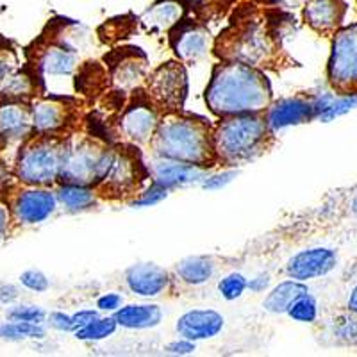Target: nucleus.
<instances>
[{"mask_svg": "<svg viewBox=\"0 0 357 357\" xmlns=\"http://www.w3.org/2000/svg\"><path fill=\"white\" fill-rule=\"evenodd\" d=\"M184 15V6L178 0H159L143 15V22L149 29L154 31H167L181 22Z\"/></svg>", "mask_w": 357, "mask_h": 357, "instance_id": "b1692460", "label": "nucleus"}, {"mask_svg": "<svg viewBox=\"0 0 357 357\" xmlns=\"http://www.w3.org/2000/svg\"><path fill=\"white\" fill-rule=\"evenodd\" d=\"M352 213L357 216V195H356V199L352 200Z\"/></svg>", "mask_w": 357, "mask_h": 357, "instance_id": "3c124183", "label": "nucleus"}, {"mask_svg": "<svg viewBox=\"0 0 357 357\" xmlns=\"http://www.w3.org/2000/svg\"><path fill=\"white\" fill-rule=\"evenodd\" d=\"M79 65V57L75 49L63 43L50 45L41 54L38 61V72L47 77H70Z\"/></svg>", "mask_w": 357, "mask_h": 357, "instance_id": "6ab92c4d", "label": "nucleus"}, {"mask_svg": "<svg viewBox=\"0 0 357 357\" xmlns=\"http://www.w3.org/2000/svg\"><path fill=\"white\" fill-rule=\"evenodd\" d=\"M304 18L317 33L329 34L343 18V4L340 0H311L305 4Z\"/></svg>", "mask_w": 357, "mask_h": 357, "instance_id": "412c9836", "label": "nucleus"}, {"mask_svg": "<svg viewBox=\"0 0 357 357\" xmlns=\"http://www.w3.org/2000/svg\"><path fill=\"white\" fill-rule=\"evenodd\" d=\"M73 109L63 98H40L33 104V123L36 134H61L72 122Z\"/></svg>", "mask_w": 357, "mask_h": 357, "instance_id": "4468645a", "label": "nucleus"}, {"mask_svg": "<svg viewBox=\"0 0 357 357\" xmlns=\"http://www.w3.org/2000/svg\"><path fill=\"white\" fill-rule=\"evenodd\" d=\"M49 321L54 329L57 331H75L72 317H68V314H65V312H52V314L49 317Z\"/></svg>", "mask_w": 357, "mask_h": 357, "instance_id": "37998d69", "label": "nucleus"}, {"mask_svg": "<svg viewBox=\"0 0 357 357\" xmlns=\"http://www.w3.org/2000/svg\"><path fill=\"white\" fill-rule=\"evenodd\" d=\"M177 277L190 286H200L211 279L215 273V264L209 257L193 256L186 257L175 266Z\"/></svg>", "mask_w": 357, "mask_h": 357, "instance_id": "a878e982", "label": "nucleus"}, {"mask_svg": "<svg viewBox=\"0 0 357 357\" xmlns=\"http://www.w3.org/2000/svg\"><path fill=\"white\" fill-rule=\"evenodd\" d=\"M143 77H145V63H139L138 59H134V57L123 59L113 73L114 82L123 89L134 88L139 81H143Z\"/></svg>", "mask_w": 357, "mask_h": 357, "instance_id": "c85d7f7f", "label": "nucleus"}, {"mask_svg": "<svg viewBox=\"0 0 357 357\" xmlns=\"http://www.w3.org/2000/svg\"><path fill=\"white\" fill-rule=\"evenodd\" d=\"M273 130L259 113L223 118L213 129V145L218 162L229 167L259 158L268 149Z\"/></svg>", "mask_w": 357, "mask_h": 357, "instance_id": "7ed1b4c3", "label": "nucleus"}, {"mask_svg": "<svg viewBox=\"0 0 357 357\" xmlns=\"http://www.w3.org/2000/svg\"><path fill=\"white\" fill-rule=\"evenodd\" d=\"M17 296H18L17 288H13V286H9V284L0 286V302H4V304H9V302L15 301Z\"/></svg>", "mask_w": 357, "mask_h": 357, "instance_id": "a18cd8bd", "label": "nucleus"}, {"mask_svg": "<svg viewBox=\"0 0 357 357\" xmlns=\"http://www.w3.org/2000/svg\"><path fill=\"white\" fill-rule=\"evenodd\" d=\"M57 200L68 209V211H84L97 204L98 191L93 186L84 184L63 183L57 188Z\"/></svg>", "mask_w": 357, "mask_h": 357, "instance_id": "393cba45", "label": "nucleus"}, {"mask_svg": "<svg viewBox=\"0 0 357 357\" xmlns=\"http://www.w3.org/2000/svg\"><path fill=\"white\" fill-rule=\"evenodd\" d=\"M18 72V59L17 54L13 52L9 47H0V95L11 81V77Z\"/></svg>", "mask_w": 357, "mask_h": 357, "instance_id": "72a5a7b5", "label": "nucleus"}, {"mask_svg": "<svg viewBox=\"0 0 357 357\" xmlns=\"http://www.w3.org/2000/svg\"><path fill=\"white\" fill-rule=\"evenodd\" d=\"M273 50L272 36L257 22H248L234 36H223V45H216V52L225 61H241L252 66H263L270 61Z\"/></svg>", "mask_w": 357, "mask_h": 357, "instance_id": "423d86ee", "label": "nucleus"}, {"mask_svg": "<svg viewBox=\"0 0 357 357\" xmlns=\"http://www.w3.org/2000/svg\"><path fill=\"white\" fill-rule=\"evenodd\" d=\"M349 309L350 312H354L357 317V286L352 289V293H350L349 296Z\"/></svg>", "mask_w": 357, "mask_h": 357, "instance_id": "09e8293b", "label": "nucleus"}, {"mask_svg": "<svg viewBox=\"0 0 357 357\" xmlns=\"http://www.w3.org/2000/svg\"><path fill=\"white\" fill-rule=\"evenodd\" d=\"M8 223H9V209L0 204V238L4 236L6 231H8Z\"/></svg>", "mask_w": 357, "mask_h": 357, "instance_id": "49530a36", "label": "nucleus"}, {"mask_svg": "<svg viewBox=\"0 0 357 357\" xmlns=\"http://www.w3.org/2000/svg\"><path fill=\"white\" fill-rule=\"evenodd\" d=\"M211 49L209 31L202 25H188L174 38V50L181 61H197Z\"/></svg>", "mask_w": 357, "mask_h": 357, "instance_id": "aec40b11", "label": "nucleus"}, {"mask_svg": "<svg viewBox=\"0 0 357 357\" xmlns=\"http://www.w3.org/2000/svg\"><path fill=\"white\" fill-rule=\"evenodd\" d=\"M20 280L25 288L33 289V291L36 293L47 291V289H49V279H47L41 272H38V270H27V272L22 273Z\"/></svg>", "mask_w": 357, "mask_h": 357, "instance_id": "4c0bfd02", "label": "nucleus"}, {"mask_svg": "<svg viewBox=\"0 0 357 357\" xmlns=\"http://www.w3.org/2000/svg\"><path fill=\"white\" fill-rule=\"evenodd\" d=\"M188 93V73L177 61H168L155 68L146 82V95L159 109L167 113L181 111Z\"/></svg>", "mask_w": 357, "mask_h": 357, "instance_id": "1a4fd4ad", "label": "nucleus"}, {"mask_svg": "<svg viewBox=\"0 0 357 357\" xmlns=\"http://www.w3.org/2000/svg\"><path fill=\"white\" fill-rule=\"evenodd\" d=\"M247 288L248 280L245 279L241 273H229L227 277H223V279L220 280L218 284L220 293H222V296L225 301H236V298H240Z\"/></svg>", "mask_w": 357, "mask_h": 357, "instance_id": "473e14b6", "label": "nucleus"}, {"mask_svg": "<svg viewBox=\"0 0 357 357\" xmlns=\"http://www.w3.org/2000/svg\"><path fill=\"white\" fill-rule=\"evenodd\" d=\"M264 118H266L268 127L275 132V130L286 129L289 126H301L317 116H314V107H312L311 100L295 97L282 98L275 104H270Z\"/></svg>", "mask_w": 357, "mask_h": 357, "instance_id": "f3484780", "label": "nucleus"}, {"mask_svg": "<svg viewBox=\"0 0 357 357\" xmlns=\"http://www.w3.org/2000/svg\"><path fill=\"white\" fill-rule=\"evenodd\" d=\"M9 320H22L33 321V324H41L45 320V311L34 305H18L8 312Z\"/></svg>", "mask_w": 357, "mask_h": 357, "instance_id": "c9c22d12", "label": "nucleus"}, {"mask_svg": "<svg viewBox=\"0 0 357 357\" xmlns=\"http://www.w3.org/2000/svg\"><path fill=\"white\" fill-rule=\"evenodd\" d=\"M206 104L222 118L261 113L272 104V88L257 66L225 61L213 72L206 89Z\"/></svg>", "mask_w": 357, "mask_h": 357, "instance_id": "f257e3e1", "label": "nucleus"}, {"mask_svg": "<svg viewBox=\"0 0 357 357\" xmlns=\"http://www.w3.org/2000/svg\"><path fill=\"white\" fill-rule=\"evenodd\" d=\"M162 311L155 304H130L114 311V320L126 329H152L161 324Z\"/></svg>", "mask_w": 357, "mask_h": 357, "instance_id": "4be33fe9", "label": "nucleus"}, {"mask_svg": "<svg viewBox=\"0 0 357 357\" xmlns=\"http://www.w3.org/2000/svg\"><path fill=\"white\" fill-rule=\"evenodd\" d=\"M327 72L337 93H357V24L334 34Z\"/></svg>", "mask_w": 357, "mask_h": 357, "instance_id": "6e6552de", "label": "nucleus"}, {"mask_svg": "<svg viewBox=\"0 0 357 357\" xmlns=\"http://www.w3.org/2000/svg\"><path fill=\"white\" fill-rule=\"evenodd\" d=\"M289 317L293 318L295 321H302V324H312V321L317 320L318 317V305L317 301L312 298L309 293L305 295L298 296L295 302L291 304V307L288 309Z\"/></svg>", "mask_w": 357, "mask_h": 357, "instance_id": "7c9ffc66", "label": "nucleus"}, {"mask_svg": "<svg viewBox=\"0 0 357 357\" xmlns=\"http://www.w3.org/2000/svg\"><path fill=\"white\" fill-rule=\"evenodd\" d=\"M0 337L11 340V341L41 340V337H45V331L43 327H40V324L13 320V321H8V324L0 325Z\"/></svg>", "mask_w": 357, "mask_h": 357, "instance_id": "cd10ccee", "label": "nucleus"}, {"mask_svg": "<svg viewBox=\"0 0 357 357\" xmlns=\"http://www.w3.org/2000/svg\"><path fill=\"white\" fill-rule=\"evenodd\" d=\"M337 257L336 252L331 248H309V250L298 252L296 256L286 264V273L295 280H305L317 279V277H324L336 266Z\"/></svg>", "mask_w": 357, "mask_h": 357, "instance_id": "ddd939ff", "label": "nucleus"}, {"mask_svg": "<svg viewBox=\"0 0 357 357\" xmlns=\"http://www.w3.org/2000/svg\"><path fill=\"white\" fill-rule=\"evenodd\" d=\"M114 149H109L95 138H79L66 145L65 162H63L61 183L97 186L107 174Z\"/></svg>", "mask_w": 357, "mask_h": 357, "instance_id": "39448f33", "label": "nucleus"}, {"mask_svg": "<svg viewBox=\"0 0 357 357\" xmlns=\"http://www.w3.org/2000/svg\"><path fill=\"white\" fill-rule=\"evenodd\" d=\"M40 75L31 73L29 70H18L8 82V86L2 91V97L9 98V100H27L29 97H33L34 91L38 88V81Z\"/></svg>", "mask_w": 357, "mask_h": 357, "instance_id": "bb28decb", "label": "nucleus"}, {"mask_svg": "<svg viewBox=\"0 0 357 357\" xmlns=\"http://www.w3.org/2000/svg\"><path fill=\"white\" fill-rule=\"evenodd\" d=\"M122 296L116 295V293H106L97 301V307L100 311H118L122 307Z\"/></svg>", "mask_w": 357, "mask_h": 357, "instance_id": "ea45409f", "label": "nucleus"}, {"mask_svg": "<svg viewBox=\"0 0 357 357\" xmlns=\"http://www.w3.org/2000/svg\"><path fill=\"white\" fill-rule=\"evenodd\" d=\"M168 193H170V190H168L167 186H162V184L159 183H152L151 186L146 188L143 193H139L138 199L132 200V206L134 207H149V206H155V204H159L161 200H165L168 197Z\"/></svg>", "mask_w": 357, "mask_h": 357, "instance_id": "f704fd0d", "label": "nucleus"}, {"mask_svg": "<svg viewBox=\"0 0 357 357\" xmlns=\"http://www.w3.org/2000/svg\"><path fill=\"white\" fill-rule=\"evenodd\" d=\"M98 318V312L93 311V309H82V311L75 312L72 317L73 320V327H75V331L77 329H82V327H86V325H89L91 321H95Z\"/></svg>", "mask_w": 357, "mask_h": 357, "instance_id": "79ce46f5", "label": "nucleus"}, {"mask_svg": "<svg viewBox=\"0 0 357 357\" xmlns=\"http://www.w3.org/2000/svg\"><path fill=\"white\" fill-rule=\"evenodd\" d=\"M66 145L61 134L29 136L18 152L17 177L27 186H54L61 181Z\"/></svg>", "mask_w": 357, "mask_h": 357, "instance_id": "20e7f679", "label": "nucleus"}, {"mask_svg": "<svg viewBox=\"0 0 357 357\" xmlns=\"http://www.w3.org/2000/svg\"><path fill=\"white\" fill-rule=\"evenodd\" d=\"M236 175H238V170H223L220 174H209L202 183V186L206 190H222V188H225L229 183L234 181Z\"/></svg>", "mask_w": 357, "mask_h": 357, "instance_id": "58836bf2", "label": "nucleus"}, {"mask_svg": "<svg viewBox=\"0 0 357 357\" xmlns=\"http://www.w3.org/2000/svg\"><path fill=\"white\" fill-rule=\"evenodd\" d=\"M57 207V195L47 188L33 186L20 191L13 202V213L22 223H41L49 218Z\"/></svg>", "mask_w": 357, "mask_h": 357, "instance_id": "9b49d317", "label": "nucleus"}, {"mask_svg": "<svg viewBox=\"0 0 357 357\" xmlns=\"http://www.w3.org/2000/svg\"><path fill=\"white\" fill-rule=\"evenodd\" d=\"M305 293H309L307 286L302 284V280H284V282H280L279 286H275L272 291L268 293L263 302V307L268 312H273V314H284L291 307L293 302L298 296L305 295Z\"/></svg>", "mask_w": 357, "mask_h": 357, "instance_id": "5701e85b", "label": "nucleus"}, {"mask_svg": "<svg viewBox=\"0 0 357 357\" xmlns=\"http://www.w3.org/2000/svg\"><path fill=\"white\" fill-rule=\"evenodd\" d=\"M34 134L33 107L24 100H6L0 104V142H25Z\"/></svg>", "mask_w": 357, "mask_h": 357, "instance_id": "f8f14e48", "label": "nucleus"}, {"mask_svg": "<svg viewBox=\"0 0 357 357\" xmlns=\"http://www.w3.org/2000/svg\"><path fill=\"white\" fill-rule=\"evenodd\" d=\"M272 2L275 6H279L280 9H289V11L302 6V0H272Z\"/></svg>", "mask_w": 357, "mask_h": 357, "instance_id": "de8ad7c7", "label": "nucleus"}, {"mask_svg": "<svg viewBox=\"0 0 357 357\" xmlns=\"http://www.w3.org/2000/svg\"><path fill=\"white\" fill-rule=\"evenodd\" d=\"M118 324L114 320V317H107V318H100L98 317L97 320L91 321L89 325L82 327V329L75 331V337L82 341H100L109 337L111 334L116 331Z\"/></svg>", "mask_w": 357, "mask_h": 357, "instance_id": "c756f323", "label": "nucleus"}, {"mask_svg": "<svg viewBox=\"0 0 357 357\" xmlns=\"http://www.w3.org/2000/svg\"><path fill=\"white\" fill-rule=\"evenodd\" d=\"M158 107L154 104H134L123 113L120 129L123 136L132 143H151L159 126Z\"/></svg>", "mask_w": 357, "mask_h": 357, "instance_id": "2eb2a0df", "label": "nucleus"}, {"mask_svg": "<svg viewBox=\"0 0 357 357\" xmlns=\"http://www.w3.org/2000/svg\"><path fill=\"white\" fill-rule=\"evenodd\" d=\"M168 354H174V356H188V354L195 352V341H190L186 337H183L181 341H174L167 347Z\"/></svg>", "mask_w": 357, "mask_h": 357, "instance_id": "a19ab883", "label": "nucleus"}, {"mask_svg": "<svg viewBox=\"0 0 357 357\" xmlns=\"http://www.w3.org/2000/svg\"><path fill=\"white\" fill-rule=\"evenodd\" d=\"M268 284H270V275L264 273V275H259L256 277V279L248 280V289L259 293V291H264V289L268 288Z\"/></svg>", "mask_w": 357, "mask_h": 357, "instance_id": "c03bdc74", "label": "nucleus"}, {"mask_svg": "<svg viewBox=\"0 0 357 357\" xmlns=\"http://www.w3.org/2000/svg\"><path fill=\"white\" fill-rule=\"evenodd\" d=\"M334 334H336L340 340H345L349 343L357 341V320L354 317H341L336 321V327H334Z\"/></svg>", "mask_w": 357, "mask_h": 357, "instance_id": "e433bc0d", "label": "nucleus"}, {"mask_svg": "<svg viewBox=\"0 0 357 357\" xmlns=\"http://www.w3.org/2000/svg\"><path fill=\"white\" fill-rule=\"evenodd\" d=\"M151 174L155 183L167 186L168 190L172 188H183L190 184L204 183L209 175V170L206 167H199L193 162L175 161V159L159 158L152 162Z\"/></svg>", "mask_w": 357, "mask_h": 357, "instance_id": "9d476101", "label": "nucleus"}, {"mask_svg": "<svg viewBox=\"0 0 357 357\" xmlns=\"http://www.w3.org/2000/svg\"><path fill=\"white\" fill-rule=\"evenodd\" d=\"M357 107V93H347V95H336L333 102H331V106L320 113L317 116V120L320 122H333L334 118H340L343 114L350 113L352 109Z\"/></svg>", "mask_w": 357, "mask_h": 357, "instance_id": "2f4dec72", "label": "nucleus"}, {"mask_svg": "<svg viewBox=\"0 0 357 357\" xmlns=\"http://www.w3.org/2000/svg\"><path fill=\"white\" fill-rule=\"evenodd\" d=\"M175 329L190 341L211 340L223 329V317L213 309H193L178 318Z\"/></svg>", "mask_w": 357, "mask_h": 357, "instance_id": "a211bd4d", "label": "nucleus"}, {"mask_svg": "<svg viewBox=\"0 0 357 357\" xmlns=\"http://www.w3.org/2000/svg\"><path fill=\"white\" fill-rule=\"evenodd\" d=\"M145 178L146 172L143 162L139 161L138 154L130 151H122V149L120 151L114 149V158L107 168V174L95 186V190L102 197L126 199L129 195H136V191H139Z\"/></svg>", "mask_w": 357, "mask_h": 357, "instance_id": "0eeeda50", "label": "nucleus"}, {"mask_svg": "<svg viewBox=\"0 0 357 357\" xmlns=\"http://www.w3.org/2000/svg\"><path fill=\"white\" fill-rule=\"evenodd\" d=\"M6 183H8V170H6L4 162L0 161V191L6 186Z\"/></svg>", "mask_w": 357, "mask_h": 357, "instance_id": "8fccbe9b", "label": "nucleus"}, {"mask_svg": "<svg viewBox=\"0 0 357 357\" xmlns=\"http://www.w3.org/2000/svg\"><path fill=\"white\" fill-rule=\"evenodd\" d=\"M127 288L138 296H158L170 286V275L165 268L154 263H138L126 273Z\"/></svg>", "mask_w": 357, "mask_h": 357, "instance_id": "dca6fc26", "label": "nucleus"}, {"mask_svg": "<svg viewBox=\"0 0 357 357\" xmlns=\"http://www.w3.org/2000/svg\"><path fill=\"white\" fill-rule=\"evenodd\" d=\"M151 145L159 158L193 162L206 168L218 162L209 123L178 111L167 113L159 120Z\"/></svg>", "mask_w": 357, "mask_h": 357, "instance_id": "f03ea898", "label": "nucleus"}]
</instances>
